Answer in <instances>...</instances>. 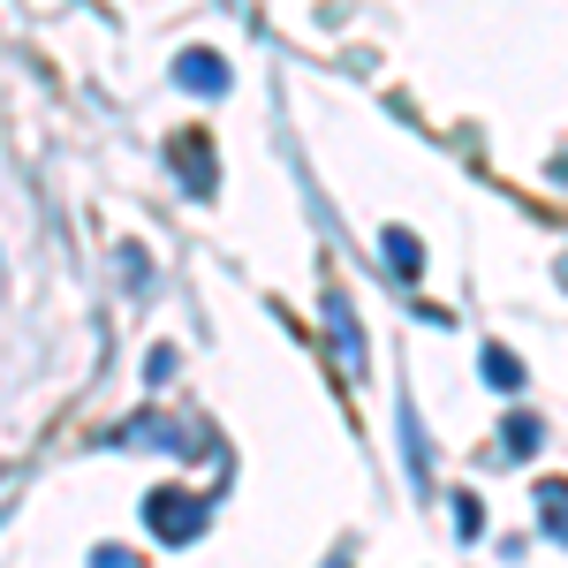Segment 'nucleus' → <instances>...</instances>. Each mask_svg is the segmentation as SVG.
Listing matches in <instances>:
<instances>
[{
    "label": "nucleus",
    "instance_id": "f257e3e1",
    "mask_svg": "<svg viewBox=\"0 0 568 568\" xmlns=\"http://www.w3.org/2000/svg\"><path fill=\"white\" fill-rule=\"evenodd\" d=\"M144 530H152L160 546H197V538H205V493H182V485L144 493Z\"/></svg>",
    "mask_w": 568,
    "mask_h": 568
},
{
    "label": "nucleus",
    "instance_id": "f03ea898",
    "mask_svg": "<svg viewBox=\"0 0 568 568\" xmlns=\"http://www.w3.org/2000/svg\"><path fill=\"white\" fill-rule=\"evenodd\" d=\"M326 342H334V356H342V372L349 379H364L372 372V356H364V334H356V311L342 288H326Z\"/></svg>",
    "mask_w": 568,
    "mask_h": 568
},
{
    "label": "nucleus",
    "instance_id": "7ed1b4c3",
    "mask_svg": "<svg viewBox=\"0 0 568 568\" xmlns=\"http://www.w3.org/2000/svg\"><path fill=\"white\" fill-rule=\"evenodd\" d=\"M168 160H175V175L197 190V197H213L220 190V168H213V144H205V130H182L175 144H168Z\"/></svg>",
    "mask_w": 568,
    "mask_h": 568
},
{
    "label": "nucleus",
    "instance_id": "20e7f679",
    "mask_svg": "<svg viewBox=\"0 0 568 568\" xmlns=\"http://www.w3.org/2000/svg\"><path fill=\"white\" fill-rule=\"evenodd\" d=\"M114 447H168V455H197L205 439L190 433V425H160V417H130V425H114Z\"/></svg>",
    "mask_w": 568,
    "mask_h": 568
},
{
    "label": "nucleus",
    "instance_id": "39448f33",
    "mask_svg": "<svg viewBox=\"0 0 568 568\" xmlns=\"http://www.w3.org/2000/svg\"><path fill=\"white\" fill-rule=\"evenodd\" d=\"M175 84H182V91H205V99H220V91H227V61H220L213 45H190V53L175 61Z\"/></svg>",
    "mask_w": 568,
    "mask_h": 568
},
{
    "label": "nucleus",
    "instance_id": "423d86ee",
    "mask_svg": "<svg viewBox=\"0 0 568 568\" xmlns=\"http://www.w3.org/2000/svg\"><path fill=\"white\" fill-rule=\"evenodd\" d=\"M530 500H538V530H546L554 546H568V485H538Z\"/></svg>",
    "mask_w": 568,
    "mask_h": 568
},
{
    "label": "nucleus",
    "instance_id": "0eeeda50",
    "mask_svg": "<svg viewBox=\"0 0 568 568\" xmlns=\"http://www.w3.org/2000/svg\"><path fill=\"white\" fill-rule=\"evenodd\" d=\"M379 243H387V265L402 273V281H417V273H425V243H417L409 227H387Z\"/></svg>",
    "mask_w": 568,
    "mask_h": 568
},
{
    "label": "nucleus",
    "instance_id": "6e6552de",
    "mask_svg": "<svg viewBox=\"0 0 568 568\" xmlns=\"http://www.w3.org/2000/svg\"><path fill=\"white\" fill-rule=\"evenodd\" d=\"M485 387L493 394H524V356L516 349H485Z\"/></svg>",
    "mask_w": 568,
    "mask_h": 568
},
{
    "label": "nucleus",
    "instance_id": "1a4fd4ad",
    "mask_svg": "<svg viewBox=\"0 0 568 568\" xmlns=\"http://www.w3.org/2000/svg\"><path fill=\"white\" fill-rule=\"evenodd\" d=\"M530 447H538V417H508V425H500V455H508V463H524Z\"/></svg>",
    "mask_w": 568,
    "mask_h": 568
},
{
    "label": "nucleus",
    "instance_id": "9d476101",
    "mask_svg": "<svg viewBox=\"0 0 568 568\" xmlns=\"http://www.w3.org/2000/svg\"><path fill=\"white\" fill-rule=\"evenodd\" d=\"M122 281H130V288H144V281H152V265H144V251H136V243H122Z\"/></svg>",
    "mask_w": 568,
    "mask_h": 568
},
{
    "label": "nucleus",
    "instance_id": "9b49d317",
    "mask_svg": "<svg viewBox=\"0 0 568 568\" xmlns=\"http://www.w3.org/2000/svg\"><path fill=\"white\" fill-rule=\"evenodd\" d=\"M455 530H463V538H478V500H470V493H455Z\"/></svg>",
    "mask_w": 568,
    "mask_h": 568
}]
</instances>
